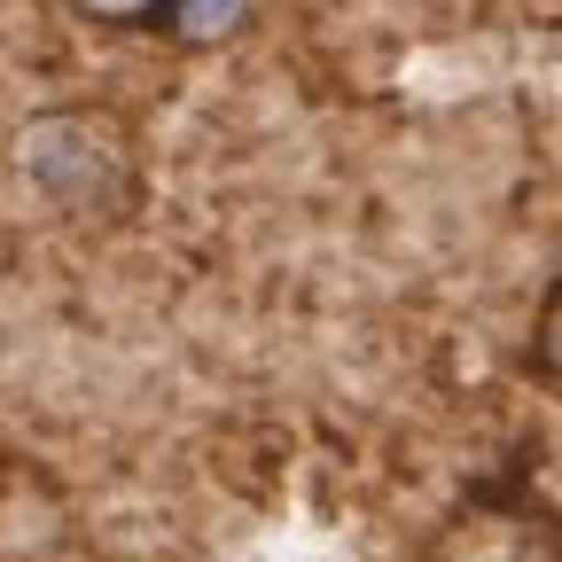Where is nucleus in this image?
Here are the masks:
<instances>
[{"label": "nucleus", "mask_w": 562, "mask_h": 562, "mask_svg": "<svg viewBox=\"0 0 562 562\" xmlns=\"http://www.w3.org/2000/svg\"><path fill=\"white\" fill-rule=\"evenodd\" d=\"M422 562H562V508L531 492H469L430 531Z\"/></svg>", "instance_id": "2"}, {"label": "nucleus", "mask_w": 562, "mask_h": 562, "mask_svg": "<svg viewBox=\"0 0 562 562\" xmlns=\"http://www.w3.org/2000/svg\"><path fill=\"white\" fill-rule=\"evenodd\" d=\"M258 16V0H165V32L180 47H227Z\"/></svg>", "instance_id": "3"}, {"label": "nucleus", "mask_w": 562, "mask_h": 562, "mask_svg": "<svg viewBox=\"0 0 562 562\" xmlns=\"http://www.w3.org/2000/svg\"><path fill=\"white\" fill-rule=\"evenodd\" d=\"M524 360H531V375L562 398V273L539 290V305H531V336H524Z\"/></svg>", "instance_id": "4"}, {"label": "nucleus", "mask_w": 562, "mask_h": 562, "mask_svg": "<svg viewBox=\"0 0 562 562\" xmlns=\"http://www.w3.org/2000/svg\"><path fill=\"white\" fill-rule=\"evenodd\" d=\"M16 172L24 188L70 227H125L149 188V157L125 110L102 102H55L16 125Z\"/></svg>", "instance_id": "1"}, {"label": "nucleus", "mask_w": 562, "mask_h": 562, "mask_svg": "<svg viewBox=\"0 0 562 562\" xmlns=\"http://www.w3.org/2000/svg\"><path fill=\"white\" fill-rule=\"evenodd\" d=\"M70 16H87L102 32H140V24H165V0H63Z\"/></svg>", "instance_id": "5"}]
</instances>
